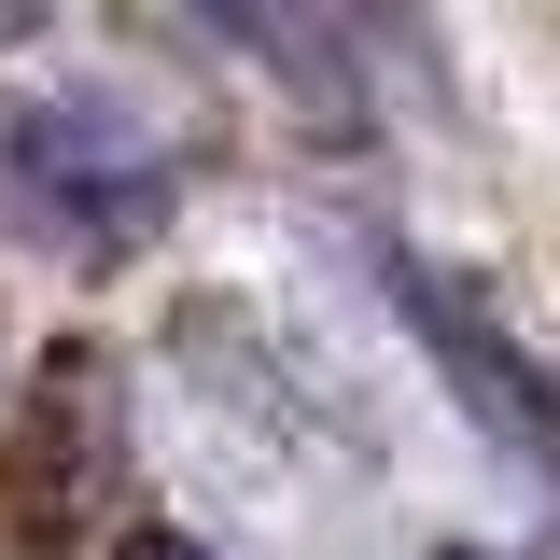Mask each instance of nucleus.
<instances>
[{
    "label": "nucleus",
    "instance_id": "f257e3e1",
    "mask_svg": "<svg viewBox=\"0 0 560 560\" xmlns=\"http://www.w3.org/2000/svg\"><path fill=\"white\" fill-rule=\"evenodd\" d=\"M0 168H14V197H28V224L57 253H127L183 197V140L154 127V113H127V98H98V84L14 98L0 113Z\"/></svg>",
    "mask_w": 560,
    "mask_h": 560
},
{
    "label": "nucleus",
    "instance_id": "f03ea898",
    "mask_svg": "<svg viewBox=\"0 0 560 560\" xmlns=\"http://www.w3.org/2000/svg\"><path fill=\"white\" fill-rule=\"evenodd\" d=\"M393 267V308H407V337L434 350V378H448V407L477 420V448H504V463H533V477H560V364L504 308H490L477 280H448L434 253H378Z\"/></svg>",
    "mask_w": 560,
    "mask_h": 560
},
{
    "label": "nucleus",
    "instance_id": "7ed1b4c3",
    "mask_svg": "<svg viewBox=\"0 0 560 560\" xmlns=\"http://www.w3.org/2000/svg\"><path fill=\"white\" fill-rule=\"evenodd\" d=\"M113 560H210L197 533H154V518H140V533H113Z\"/></svg>",
    "mask_w": 560,
    "mask_h": 560
},
{
    "label": "nucleus",
    "instance_id": "20e7f679",
    "mask_svg": "<svg viewBox=\"0 0 560 560\" xmlns=\"http://www.w3.org/2000/svg\"><path fill=\"white\" fill-rule=\"evenodd\" d=\"M434 560H518V547H434Z\"/></svg>",
    "mask_w": 560,
    "mask_h": 560
}]
</instances>
